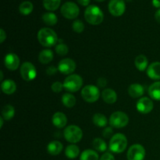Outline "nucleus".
<instances>
[{
    "mask_svg": "<svg viewBox=\"0 0 160 160\" xmlns=\"http://www.w3.org/2000/svg\"><path fill=\"white\" fill-rule=\"evenodd\" d=\"M38 40L39 43L44 47L54 46L58 42L56 33L52 29L48 28H43L38 32Z\"/></svg>",
    "mask_w": 160,
    "mask_h": 160,
    "instance_id": "obj_1",
    "label": "nucleus"
},
{
    "mask_svg": "<svg viewBox=\"0 0 160 160\" xmlns=\"http://www.w3.org/2000/svg\"><path fill=\"white\" fill-rule=\"evenodd\" d=\"M86 21L92 25H98L104 20V14L102 9L95 5H91L84 11Z\"/></svg>",
    "mask_w": 160,
    "mask_h": 160,
    "instance_id": "obj_2",
    "label": "nucleus"
},
{
    "mask_svg": "<svg viewBox=\"0 0 160 160\" xmlns=\"http://www.w3.org/2000/svg\"><path fill=\"white\" fill-rule=\"evenodd\" d=\"M128 146V139L123 134H116L110 138L109 150L114 153H122Z\"/></svg>",
    "mask_w": 160,
    "mask_h": 160,
    "instance_id": "obj_3",
    "label": "nucleus"
},
{
    "mask_svg": "<svg viewBox=\"0 0 160 160\" xmlns=\"http://www.w3.org/2000/svg\"><path fill=\"white\" fill-rule=\"evenodd\" d=\"M63 136L70 143H78L83 138L82 130L76 125H70L64 130Z\"/></svg>",
    "mask_w": 160,
    "mask_h": 160,
    "instance_id": "obj_4",
    "label": "nucleus"
},
{
    "mask_svg": "<svg viewBox=\"0 0 160 160\" xmlns=\"http://www.w3.org/2000/svg\"><path fill=\"white\" fill-rule=\"evenodd\" d=\"M83 85V79L78 74H70L63 82L64 88L69 92H76L81 88Z\"/></svg>",
    "mask_w": 160,
    "mask_h": 160,
    "instance_id": "obj_5",
    "label": "nucleus"
},
{
    "mask_svg": "<svg viewBox=\"0 0 160 160\" xmlns=\"http://www.w3.org/2000/svg\"><path fill=\"white\" fill-rule=\"evenodd\" d=\"M129 118L125 112L122 111L114 112L109 117V124L114 128H123L128 124Z\"/></svg>",
    "mask_w": 160,
    "mask_h": 160,
    "instance_id": "obj_6",
    "label": "nucleus"
},
{
    "mask_svg": "<svg viewBox=\"0 0 160 160\" xmlns=\"http://www.w3.org/2000/svg\"><path fill=\"white\" fill-rule=\"evenodd\" d=\"M99 88L96 86L90 84V85H87L84 87L81 90V97L87 102H95L99 98Z\"/></svg>",
    "mask_w": 160,
    "mask_h": 160,
    "instance_id": "obj_7",
    "label": "nucleus"
},
{
    "mask_svg": "<svg viewBox=\"0 0 160 160\" xmlns=\"http://www.w3.org/2000/svg\"><path fill=\"white\" fill-rule=\"evenodd\" d=\"M61 14L69 20L77 18L80 13V9L76 3L73 2H67L61 6Z\"/></svg>",
    "mask_w": 160,
    "mask_h": 160,
    "instance_id": "obj_8",
    "label": "nucleus"
},
{
    "mask_svg": "<svg viewBox=\"0 0 160 160\" xmlns=\"http://www.w3.org/2000/svg\"><path fill=\"white\" fill-rule=\"evenodd\" d=\"M20 74L24 81H31L37 76V70L31 62H25L20 67Z\"/></svg>",
    "mask_w": 160,
    "mask_h": 160,
    "instance_id": "obj_9",
    "label": "nucleus"
},
{
    "mask_svg": "<svg viewBox=\"0 0 160 160\" xmlns=\"http://www.w3.org/2000/svg\"><path fill=\"white\" fill-rule=\"evenodd\" d=\"M128 160H144L145 157V149L140 144H135L130 147L128 154Z\"/></svg>",
    "mask_w": 160,
    "mask_h": 160,
    "instance_id": "obj_10",
    "label": "nucleus"
},
{
    "mask_svg": "<svg viewBox=\"0 0 160 160\" xmlns=\"http://www.w3.org/2000/svg\"><path fill=\"white\" fill-rule=\"evenodd\" d=\"M109 11L114 17H120L126 10L124 0H110L109 2Z\"/></svg>",
    "mask_w": 160,
    "mask_h": 160,
    "instance_id": "obj_11",
    "label": "nucleus"
},
{
    "mask_svg": "<svg viewBox=\"0 0 160 160\" xmlns=\"http://www.w3.org/2000/svg\"><path fill=\"white\" fill-rule=\"evenodd\" d=\"M76 62L70 58L62 59L58 64V70L63 74L69 75L73 73L76 70Z\"/></svg>",
    "mask_w": 160,
    "mask_h": 160,
    "instance_id": "obj_12",
    "label": "nucleus"
},
{
    "mask_svg": "<svg viewBox=\"0 0 160 160\" xmlns=\"http://www.w3.org/2000/svg\"><path fill=\"white\" fill-rule=\"evenodd\" d=\"M136 107H137L138 111L141 113L148 114L152 112L154 107V104L151 98L148 97H142L138 101Z\"/></svg>",
    "mask_w": 160,
    "mask_h": 160,
    "instance_id": "obj_13",
    "label": "nucleus"
},
{
    "mask_svg": "<svg viewBox=\"0 0 160 160\" xmlns=\"http://www.w3.org/2000/svg\"><path fill=\"white\" fill-rule=\"evenodd\" d=\"M4 64L9 70H16L20 66V58L15 53H9L4 58Z\"/></svg>",
    "mask_w": 160,
    "mask_h": 160,
    "instance_id": "obj_14",
    "label": "nucleus"
},
{
    "mask_svg": "<svg viewBox=\"0 0 160 160\" xmlns=\"http://www.w3.org/2000/svg\"><path fill=\"white\" fill-rule=\"evenodd\" d=\"M147 75L152 80H160V62H154L150 64L147 69Z\"/></svg>",
    "mask_w": 160,
    "mask_h": 160,
    "instance_id": "obj_15",
    "label": "nucleus"
},
{
    "mask_svg": "<svg viewBox=\"0 0 160 160\" xmlns=\"http://www.w3.org/2000/svg\"><path fill=\"white\" fill-rule=\"evenodd\" d=\"M53 125L57 128H62L67 125V118L64 113L61 112H56L54 113L52 118Z\"/></svg>",
    "mask_w": 160,
    "mask_h": 160,
    "instance_id": "obj_16",
    "label": "nucleus"
},
{
    "mask_svg": "<svg viewBox=\"0 0 160 160\" xmlns=\"http://www.w3.org/2000/svg\"><path fill=\"white\" fill-rule=\"evenodd\" d=\"M102 98L103 101L107 104H113L117 100V95L114 90L111 88H106L102 93Z\"/></svg>",
    "mask_w": 160,
    "mask_h": 160,
    "instance_id": "obj_17",
    "label": "nucleus"
},
{
    "mask_svg": "<svg viewBox=\"0 0 160 160\" xmlns=\"http://www.w3.org/2000/svg\"><path fill=\"white\" fill-rule=\"evenodd\" d=\"M63 148V145L59 141H53L51 142L47 146V151L48 154L52 156H58L61 153Z\"/></svg>",
    "mask_w": 160,
    "mask_h": 160,
    "instance_id": "obj_18",
    "label": "nucleus"
},
{
    "mask_svg": "<svg viewBox=\"0 0 160 160\" xmlns=\"http://www.w3.org/2000/svg\"><path fill=\"white\" fill-rule=\"evenodd\" d=\"M144 92H145L144 87L140 84H133L130 85L129 88H128V94H129V95L134 98L142 96Z\"/></svg>",
    "mask_w": 160,
    "mask_h": 160,
    "instance_id": "obj_19",
    "label": "nucleus"
},
{
    "mask_svg": "<svg viewBox=\"0 0 160 160\" xmlns=\"http://www.w3.org/2000/svg\"><path fill=\"white\" fill-rule=\"evenodd\" d=\"M1 88L6 95H12L17 90V84L12 80L8 79L2 82Z\"/></svg>",
    "mask_w": 160,
    "mask_h": 160,
    "instance_id": "obj_20",
    "label": "nucleus"
},
{
    "mask_svg": "<svg viewBox=\"0 0 160 160\" xmlns=\"http://www.w3.org/2000/svg\"><path fill=\"white\" fill-rule=\"evenodd\" d=\"M148 95L152 99L160 101V81L154 82L149 86Z\"/></svg>",
    "mask_w": 160,
    "mask_h": 160,
    "instance_id": "obj_21",
    "label": "nucleus"
},
{
    "mask_svg": "<svg viewBox=\"0 0 160 160\" xmlns=\"http://www.w3.org/2000/svg\"><path fill=\"white\" fill-rule=\"evenodd\" d=\"M136 68L140 71H144L148 67V61L145 55H139L135 58L134 60Z\"/></svg>",
    "mask_w": 160,
    "mask_h": 160,
    "instance_id": "obj_22",
    "label": "nucleus"
},
{
    "mask_svg": "<svg viewBox=\"0 0 160 160\" xmlns=\"http://www.w3.org/2000/svg\"><path fill=\"white\" fill-rule=\"evenodd\" d=\"M53 52L50 49H44L39 53L38 60L42 64H48L53 59Z\"/></svg>",
    "mask_w": 160,
    "mask_h": 160,
    "instance_id": "obj_23",
    "label": "nucleus"
},
{
    "mask_svg": "<svg viewBox=\"0 0 160 160\" xmlns=\"http://www.w3.org/2000/svg\"><path fill=\"white\" fill-rule=\"evenodd\" d=\"M80 154L79 147L77 146L74 144L68 145L65 150V155L68 159H73L78 157Z\"/></svg>",
    "mask_w": 160,
    "mask_h": 160,
    "instance_id": "obj_24",
    "label": "nucleus"
},
{
    "mask_svg": "<svg viewBox=\"0 0 160 160\" xmlns=\"http://www.w3.org/2000/svg\"><path fill=\"white\" fill-rule=\"evenodd\" d=\"M42 18L44 23L46 25H48V26H54V25L56 24L58 22L57 16L51 12H48L44 13L43 15H42Z\"/></svg>",
    "mask_w": 160,
    "mask_h": 160,
    "instance_id": "obj_25",
    "label": "nucleus"
},
{
    "mask_svg": "<svg viewBox=\"0 0 160 160\" xmlns=\"http://www.w3.org/2000/svg\"><path fill=\"white\" fill-rule=\"evenodd\" d=\"M33 9H34V6H33L32 2L30 1H24L23 2L20 3L19 6V11L22 15L28 16L32 12Z\"/></svg>",
    "mask_w": 160,
    "mask_h": 160,
    "instance_id": "obj_26",
    "label": "nucleus"
},
{
    "mask_svg": "<svg viewBox=\"0 0 160 160\" xmlns=\"http://www.w3.org/2000/svg\"><path fill=\"white\" fill-rule=\"evenodd\" d=\"M2 115L4 120H9L13 118L15 115V109L11 105H6L2 109Z\"/></svg>",
    "mask_w": 160,
    "mask_h": 160,
    "instance_id": "obj_27",
    "label": "nucleus"
},
{
    "mask_svg": "<svg viewBox=\"0 0 160 160\" xmlns=\"http://www.w3.org/2000/svg\"><path fill=\"white\" fill-rule=\"evenodd\" d=\"M76 98L70 93H65L62 96V102L66 107L72 108L76 104Z\"/></svg>",
    "mask_w": 160,
    "mask_h": 160,
    "instance_id": "obj_28",
    "label": "nucleus"
},
{
    "mask_svg": "<svg viewBox=\"0 0 160 160\" xmlns=\"http://www.w3.org/2000/svg\"><path fill=\"white\" fill-rule=\"evenodd\" d=\"M92 120H93L94 124L98 128H104L106 126L108 122L106 116L102 113H95L93 116Z\"/></svg>",
    "mask_w": 160,
    "mask_h": 160,
    "instance_id": "obj_29",
    "label": "nucleus"
},
{
    "mask_svg": "<svg viewBox=\"0 0 160 160\" xmlns=\"http://www.w3.org/2000/svg\"><path fill=\"white\" fill-rule=\"evenodd\" d=\"M98 154L92 149H86L81 153L80 160H98Z\"/></svg>",
    "mask_w": 160,
    "mask_h": 160,
    "instance_id": "obj_30",
    "label": "nucleus"
},
{
    "mask_svg": "<svg viewBox=\"0 0 160 160\" xmlns=\"http://www.w3.org/2000/svg\"><path fill=\"white\" fill-rule=\"evenodd\" d=\"M61 0H43V6L48 11H55L59 7Z\"/></svg>",
    "mask_w": 160,
    "mask_h": 160,
    "instance_id": "obj_31",
    "label": "nucleus"
},
{
    "mask_svg": "<svg viewBox=\"0 0 160 160\" xmlns=\"http://www.w3.org/2000/svg\"><path fill=\"white\" fill-rule=\"evenodd\" d=\"M92 145H93L94 148L96 151L100 152H103L107 149V145H106V142L102 138H99L94 139Z\"/></svg>",
    "mask_w": 160,
    "mask_h": 160,
    "instance_id": "obj_32",
    "label": "nucleus"
},
{
    "mask_svg": "<svg viewBox=\"0 0 160 160\" xmlns=\"http://www.w3.org/2000/svg\"><path fill=\"white\" fill-rule=\"evenodd\" d=\"M56 52L59 56H66L69 52V48L67 45L63 43H59L56 46Z\"/></svg>",
    "mask_w": 160,
    "mask_h": 160,
    "instance_id": "obj_33",
    "label": "nucleus"
},
{
    "mask_svg": "<svg viewBox=\"0 0 160 160\" xmlns=\"http://www.w3.org/2000/svg\"><path fill=\"white\" fill-rule=\"evenodd\" d=\"M72 28L76 33H82L84 30V24L81 20H76L72 24Z\"/></svg>",
    "mask_w": 160,
    "mask_h": 160,
    "instance_id": "obj_34",
    "label": "nucleus"
},
{
    "mask_svg": "<svg viewBox=\"0 0 160 160\" xmlns=\"http://www.w3.org/2000/svg\"><path fill=\"white\" fill-rule=\"evenodd\" d=\"M51 88L52 92H56V93H59L62 90V88H64L63 84L61 83L60 81H56V82H54L52 84Z\"/></svg>",
    "mask_w": 160,
    "mask_h": 160,
    "instance_id": "obj_35",
    "label": "nucleus"
},
{
    "mask_svg": "<svg viewBox=\"0 0 160 160\" xmlns=\"http://www.w3.org/2000/svg\"><path fill=\"white\" fill-rule=\"evenodd\" d=\"M112 134H113V130H112V128L110 127H108V128H106L102 131V135L103 137L106 138H112Z\"/></svg>",
    "mask_w": 160,
    "mask_h": 160,
    "instance_id": "obj_36",
    "label": "nucleus"
},
{
    "mask_svg": "<svg viewBox=\"0 0 160 160\" xmlns=\"http://www.w3.org/2000/svg\"><path fill=\"white\" fill-rule=\"evenodd\" d=\"M57 70L58 68H56V67H54V66H50V67H48L46 69V73L48 75H49V76H53V75H55L57 73Z\"/></svg>",
    "mask_w": 160,
    "mask_h": 160,
    "instance_id": "obj_37",
    "label": "nucleus"
},
{
    "mask_svg": "<svg viewBox=\"0 0 160 160\" xmlns=\"http://www.w3.org/2000/svg\"><path fill=\"white\" fill-rule=\"evenodd\" d=\"M107 80L104 78H98L97 81V84H98V88H105L107 85Z\"/></svg>",
    "mask_w": 160,
    "mask_h": 160,
    "instance_id": "obj_38",
    "label": "nucleus"
},
{
    "mask_svg": "<svg viewBox=\"0 0 160 160\" xmlns=\"http://www.w3.org/2000/svg\"><path fill=\"white\" fill-rule=\"evenodd\" d=\"M100 160H115V158L110 152H106L101 156Z\"/></svg>",
    "mask_w": 160,
    "mask_h": 160,
    "instance_id": "obj_39",
    "label": "nucleus"
},
{
    "mask_svg": "<svg viewBox=\"0 0 160 160\" xmlns=\"http://www.w3.org/2000/svg\"><path fill=\"white\" fill-rule=\"evenodd\" d=\"M6 38V33L5 32V31L3 29L0 30V42L1 43H3L4 41Z\"/></svg>",
    "mask_w": 160,
    "mask_h": 160,
    "instance_id": "obj_40",
    "label": "nucleus"
},
{
    "mask_svg": "<svg viewBox=\"0 0 160 160\" xmlns=\"http://www.w3.org/2000/svg\"><path fill=\"white\" fill-rule=\"evenodd\" d=\"M77 1H78V2L79 3L80 5H81V6H88L89 5V3H90L91 0H77Z\"/></svg>",
    "mask_w": 160,
    "mask_h": 160,
    "instance_id": "obj_41",
    "label": "nucleus"
},
{
    "mask_svg": "<svg viewBox=\"0 0 160 160\" xmlns=\"http://www.w3.org/2000/svg\"><path fill=\"white\" fill-rule=\"evenodd\" d=\"M155 19H156L158 23H160V9H158L156 13H155Z\"/></svg>",
    "mask_w": 160,
    "mask_h": 160,
    "instance_id": "obj_42",
    "label": "nucleus"
},
{
    "mask_svg": "<svg viewBox=\"0 0 160 160\" xmlns=\"http://www.w3.org/2000/svg\"><path fill=\"white\" fill-rule=\"evenodd\" d=\"M152 5L154 7L160 8V0H152Z\"/></svg>",
    "mask_w": 160,
    "mask_h": 160,
    "instance_id": "obj_43",
    "label": "nucleus"
},
{
    "mask_svg": "<svg viewBox=\"0 0 160 160\" xmlns=\"http://www.w3.org/2000/svg\"><path fill=\"white\" fill-rule=\"evenodd\" d=\"M3 126V117H1L0 118V128H2Z\"/></svg>",
    "mask_w": 160,
    "mask_h": 160,
    "instance_id": "obj_44",
    "label": "nucleus"
},
{
    "mask_svg": "<svg viewBox=\"0 0 160 160\" xmlns=\"http://www.w3.org/2000/svg\"><path fill=\"white\" fill-rule=\"evenodd\" d=\"M0 75H1V81H2V80H3V73H2V71H1V73H0Z\"/></svg>",
    "mask_w": 160,
    "mask_h": 160,
    "instance_id": "obj_45",
    "label": "nucleus"
},
{
    "mask_svg": "<svg viewBox=\"0 0 160 160\" xmlns=\"http://www.w3.org/2000/svg\"><path fill=\"white\" fill-rule=\"evenodd\" d=\"M95 1H97V2H103V1H105V0H95Z\"/></svg>",
    "mask_w": 160,
    "mask_h": 160,
    "instance_id": "obj_46",
    "label": "nucleus"
},
{
    "mask_svg": "<svg viewBox=\"0 0 160 160\" xmlns=\"http://www.w3.org/2000/svg\"><path fill=\"white\" fill-rule=\"evenodd\" d=\"M126 1H128V2H131V1H132V0H126Z\"/></svg>",
    "mask_w": 160,
    "mask_h": 160,
    "instance_id": "obj_47",
    "label": "nucleus"
}]
</instances>
